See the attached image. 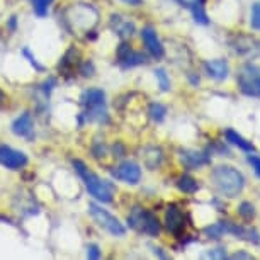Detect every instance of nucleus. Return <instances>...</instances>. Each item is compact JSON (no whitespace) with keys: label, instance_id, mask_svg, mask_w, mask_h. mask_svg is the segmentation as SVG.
Listing matches in <instances>:
<instances>
[{"label":"nucleus","instance_id":"nucleus-20","mask_svg":"<svg viewBox=\"0 0 260 260\" xmlns=\"http://www.w3.org/2000/svg\"><path fill=\"white\" fill-rule=\"evenodd\" d=\"M53 4V0H32V9L39 17L48 16V9Z\"/></svg>","mask_w":260,"mask_h":260},{"label":"nucleus","instance_id":"nucleus-17","mask_svg":"<svg viewBox=\"0 0 260 260\" xmlns=\"http://www.w3.org/2000/svg\"><path fill=\"white\" fill-rule=\"evenodd\" d=\"M119 63L124 68H131V67H136V65H143V63H146V56L143 55V53H138V51H133L131 50L127 55H124L119 60Z\"/></svg>","mask_w":260,"mask_h":260},{"label":"nucleus","instance_id":"nucleus-15","mask_svg":"<svg viewBox=\"0 0 260 260\" xmlns=\"http://www.w3.org/2000/svg\"><path fill=\"white\" fill-rule=\"evenodd\" d=\"M204 68L208 72V75L214 80H224L230 73L228 63L224 60H211L204 63Z\"/></svg>","mask_w":260,"mask_h":260},{"label":"nucleus","instance_id":"nucleus-22","mask_svg":"<svg viewBox=\"0 0 260 260\" xmlns=\"http://www.w3.org/2000/svg\"><path fill=\"white\" fill-rule=\"evenodd\" d=\"M204 233L208 235L209 238H221L223 235H226L224 233V230H223V224H221V221L219 223H214V224H211V226H206L204 228Z\"/></svg>","mask_w":260,"mask_h":260},{"label":"nucleus","instance_id":"nucleus-28","mask_svg":"<svg viewBox=\"0 0 260 260\" xmlns=\"http://www.w3.org/2000/svg\"><path fill=\"white\" fill-rule=\"evenodd\" d=\"M87 257L89 258H99L101 257V250L97 245H89L87 247Z\"/></svg>","mask_w":260,"mask_h":260},{"label":"nucleus","instance_id":"nucleus-2","mask_svg":"<svg viewBox=\"0 0 260 260\" xmlns=\"http://www.w3.org/2000/svg\"><path fill=\"white\" fill-rule=\"evenodd\" d=\"M73 167H75L77 174L80 175L82 180L85 182L87 190L94 196L97 201L102 203H111L112 201V185L106 180H102L99 175H95L94 172L87 169V165L80 160H73Z\"/></svg>","mask_w":260,"mask_h":260},{"label":"nucleus","instance_id":"nucleus-19","mask_svg":"<svg viewBox=\"0 0 260 260\" xmlns=\"http://www.w3.org/2000/svg\"><path fill=\"white\" fill-rule=\"evenodd\" d=\"M165 114H167V107L164 104H160V102H153V104L150 106V116L153 121L161 122L165 119Z\"/></svg>","mask_w":260,"mask_h":260},{"label":"nucleus","instance_id":"nucleus-9","mask_svg":"<svg viewBox=\"0 0 260 260\" xmlns=\"http://www.w3.org/2000/svg\"><path fill=\"white\" fill-rule=\"evenodd\" d=\"M112 175L124 180L126 184H138L141 179V169L135 161H122V164L112 172Z\"/></svg>","mask_w":260,"mask_h":260},{"label":"nucleus","instance_id":"nucleus-24","mask_svg":"<svg viewBox=\"0 0 260 260\" xmlns=\"http://www.w3.org/2000/svg\"><path fill=\"white\" fill-rule=\"evenodd\" d=\"M155 77H156V80H158L160 83V89L167 92L170 89V80H169V77H167V72L164 70V68H156L155 70Z\"/></svg>","mask_w":260,"mask_h":260},{"label":"nucleus","instance_id":"nucleus-8","mask_svg":"<svg viewBox=\"0 0 260 260\" xmlns=\"http://www.w3.org/2000/svg\"><path fill=\"white\" fill-rule=\"evenodd\" d=\"M165 226L174 237H182L185 232V216L177 206H169L165 211Z\"/></svg>","mask_w":260,"mask_h":260},{"label":"nucleus","instance_id":"nucleus-14","mask_svg":"<svg viewBox=\"0 0 260 260\" xmlns=\"http://www.w3.org/2000/svg\"><path fill=\"white\" fill-rule=\"evenodd\" d=\"M180 160L185 167L189 169H199L206 164H209V156L204 153H199V151H192V150H182L180 151Z\"/></svg>","mask_w":260,"mask_h":260},{"label":"nucleus","instance_id":"nucleus-30","mask_svg":"<svg viewBox=\"0 0 260 260\" xmlns=\"http://www.w3.org/2000/svg\"><path fill=\"white\" fill-rule=\"evenodd\" d=\"M177 2H179L182 7H192L194 4H198V2H204V0H177Z\"/></svg>","mask_w":260,"mask_h":260},{"label":"nucleus","instance_id":"nucleus-10","mask_svg":"<svg viewBox=\"0 0 260 260\" xmlns=\"http://www.w3.org/2000/svg\"><path fill=\"white\" fill-rule=\"evenodd\" d=\"M221 224H223L224 233L235 235L237 238L245 240V242H252V243H258L260 242V235L252 228L238 226L237 223H232V221H221Z\"/></svg>","mask_w":260,"mask_h":260},{"label":"nucleus","instance_id":"nucleus-33","mask_svg":"<svg viewBox=\"0 0 260 260\" xmlns=\"http://www.w3.org/2000/svg\"><path fill=\"white\" fill-rule=\"evenodd\" d=\"M16 19H17V17H11V22H9V26H11V29H16Z\"/></svg>","mask_w":260,"mask_h":260},{"label":"nucleus","instance_id":"nucleus-7","mask_svg":"<svg viewBox=\"0 0 260 260\" xmlns=\"http://www.w3.org/2000/svg\"><path fill=\"white\" fill-rule=\"evenodd\" d=\"M0 164L11 170H21L27 165V156L7 145H0Z\"/></svg>","mask_w":260,"mask_h":260},{"label":"nucleus","instance_id":"nucleus-26","mask_svg":"<svg viewBox=\"0 0 260 260\" xmlns=\"http://www.w3.org/2000/svg\"><path fill=\"white\" fill-rule=\"evenodd\" d=\"M208 258H226V250L224 248H213L211 252L206 253Z\"/></svg>","mask_w":260,"mask_h":260},{"label":"nucleus","instance_id":"nucleus-13","mask_svg":"<svg viewBox=\"0 0 260 260\" xmlns=\"http://www.w3.org/2000/svg\"><path fill=\"white\" fill-rule=\"evenodd\" d=\"M141 38H143L146 50L150 51L151 56L153 58L164 56V46H161L160 39H158V36H156L153 27H143V31H141Z\"/></svg>","mask_w":260,"mask_h":260},{"label":"nucleus","instance_id":"nucleus-12","mask_svg":"<svg viewBox=\"0 0 260 260\" xmlns=\"http://www.w3.org/2000/svg\"><path fill=\"white\" fill-rule=\"evenodd\" d=\"M12 131L21 138L32 140L34 136V121L31 112H24L22 116H19L16 121L12 122Z\"/></svg>","mask_w":260,"mask_h":260},{"label":"nucleus","instance_id":"nucleus-16","mask_svg":"<svg viewBox=\"0 0 260 260\" xmlns=\"http://www.w3.org/2000/svg\"><path fill=\"white\" fill-rule=\"evenodd\" d=\"M224 136H226V140L230 141L232 145L238 146V148H242L245 151H253V145L250 143V141H247L243 138V136H240L237 131L233 129H226V133H224Z\"/></svg>","mask_w":260,"mask_h":260},{"label":"nucleus","instance_id":"nucleus-32","mask_svg":"<svg viewBox=\"0 0 260 260\" xmlns=\"http://www.w3.org/2000/svg\"><path fill=\"white\" fill-rule=\"evenodd\" d=\"M124 2H126V4H131V6H138L141 0H124Z\"/></svg>","mask_w":260,"mask_h":260},{"label":"nucleus","instance_id":"nucleus-6","mask_svg":"<svg viewBox=\"0 0 260 260\" xmlns=\"http://www.w3.org/2000/svg\"><path fill=\"white\" fill-rule=\"evenodd\" d=\"M89 213L92 218L95 219V223L102 226L104 230H107L111 235H114V237H122V235L126 233V228L122 226V223L119 219L116 218V216H112L109 211L102 209L101 206H97L94 203L89 204Z\"/></svg>","mask_w":260,"mask_h":260},{"label":"nucleus","instance_id":"nucleus-5","mask_svg":"<svg viewBox=\"0 0 260 260\" xmlns=\"http://www.w3.org/2000/svg\"><path fill=\"white\" fill-rule=\"evenodd\" d=\"M238 87L245 95L258 97L260 95V67L247 63L238 73Z\"/></svg>","mask_w":260,"mask_h":260},{"label":"nucleus","instance_id":"nucleus-4","mask_svg":"<svg viewBox=\"0 0 260 260\" xmlns=\"http://www.w3.org/2000/svg\"><path fill=\"white\" fill-rule=\"evenodd\" d=\"M82 104L87 107V117L90 121L107 122V111H106V94L101 89H90L83 92Z\"/></svg>","mask_w":260,"mask_h":260},{"label":"nucleus","instance_id":"nucleus-21","mask_svg":"<svg viewBox=\"0 0 260 260\" xmlns=\"http://www.w3.org/2000/svg\"><path fill=\"white\" fill-rule=\"evenodd\" d=\"M204 2H198V4H194L192 7V16L196 19V22H199V24H209L208 21V16H206V12H204V6H203Z\"/></svg>","mask_w":260,"mask_h":260},{"label":"nucleus","instance_id":"nucleus-1","mask_svg":"<svg viewBox=\"0 0 260 260\" xmlns=\"http://www.w3.org/2000/svg\"><path fill=\"white\" fill-rule=\"evenodd\" d=\"M211 179H213L216 189L223 196H226V198H237L245 187L243 175L230 165L216 167L213 174H211Z\"/></svg>","mask_w":260,"mask_h":260},{"label":"nucleus","instance_id":"nucleus-11","mask_svg":"<svg viewBox=\"0 0 260 260\" xmlns=\"http://www.w3.org/2000/svg\"><path fill=\"white\" fill-rule=\"evenodd\" d=\"M233 48L237 50L238 55L257 56L260 55V39L252 38V36H238Z\"/></svg>","mask_w":260,"mask_h":260},{"label":"nucleus","instance_id":"nucleus-25","mask_svg":"<svg viewBox=\"0 0 260 260\" xmlns=\"http://www.w3.org/2000/svg\"><path fill=\"white\" fill-rule=\"evenodd\" d=\"M250 24H252L253 29H260V2H257L252 7V19H250Z\"/></svg>","mask_w":260,"mask_h":260},{"label":"nucleus","instance_id":"nucleus-29","mask_svg":"<svg viewBox=\"0 0 260 260\" xmlns=\"http://www.w3.org/2000/svg\"><path fill=\"white\" fill-rule=\"evenodd\" d=\"M92 72H94V67H92V63H85V65L82 67V73H83L85 77L92 75Z\"/></svg>","mask_w":260,"mask_h":260},{"label":"nucleus","instance_id":"nucleus-18","mask_svg":"<svg viewBox=\"0 0 260 260\" xmlns=\"http://www.w3.org/2000/svg\"><path fill=\"white\" fill-rule=\"evenodd\" d=\"M177 187L185 194H194L199 190V184H198V180L192 179L190 175H182V177H179L177 180Z\"/></svg>","mask_w":260,"mask_h":260},{"label":"nucleus","instance_id":"nucleus-34","mask_svg":"<svg viewBox=\"0 0 260 260\" xmlns=\"http://www.w3.org/2000/svg\"><path fill=\"white\" fill-rule=\"evenodd\" d=\"M4 99H6V95H4V92L0 90V102H4Z\"/></svg>","mask_w":260,"mask_h":260},{"label":"nucleus","instance_id":"nucleus-27","mask_svg":"<svg viewBox=\"0 0 260 260\" xmlns=\"http://www.w3.org/2000/svg\"><path fill=\"white\" fill-rule=\"evenodd\" d=\"M248 164L253 167L255 174L260 177V156H255V155H248Z\"/></svg>","mask_w":260,"mask_h":260},{"label":"nucleus","instance_id":"nucleus-3","mask_svg":"<svg viewBox=\"0 0 260 260\" xmlns=\"http://www.w3.org/2000/svg\"><path fill=\"white\" fill-rule=\"evenodd\" d=\"M127 221H129V226L138 230L141 233H146L150 237H156L160 233V223L158 218L148 209H143L140 206L131 209V214L127 216Z\"/></svg>","mask_w":260,"mask_h":260},{"label":"nucleus","instance_id":"nucleus-23","mask_svg":"<svg viewBox=\"0 0 260 260\" xmlns=\"http://www.w3.org/2000/svg\"><path fill=\"white\" fill-rule=\"evenodd\" d=\"M238 214L242 216L243 219L250 221V219H253V216H255V208L252 206V203H242L238 208Z\"/></svg>","mask_w":260,"mask_h":260},{"label":"nucleus","instance_id":"nucleus-31","mask_svg":"<svg viewBox=\"0 0 260 260\" xmlns=\"http://www.w3.org/2000/svg\"><path fill=\"white\" fill-rule=\"evenodd\" d=\"M232 258H253V257L248 253H245V252H237V253L232 255Z\"/></svg>","mask_w":260,"mask_h":260}]
</instances>
